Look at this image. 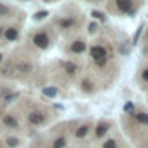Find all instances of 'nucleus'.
<instances>
[{
  "label": "nucleus",
  "mask_w": 148,
  "mask_h": 148,
  "mask_svg": "<svg viewBox=\"0 0 148 148\" xmlns=\"http://www.w3.org/2000/svg\"><path fill=\"white\" fill-rule=\"evenodd\" d=\"M49 37H47V33H44V32H38V33H35L33 35V44L37 45V47H40V49H47L49 47Z\"/></svg>",
  "instance_id": "1"
},
{
  "label": "nucleus",
  "mask_w": 148,
  "mask_h": 148,
  "mask_svg": "<svg viewBox=\"0 0 148 148\" xmlns=\"http://www.w3.org/2000/svg\"><path fill=\"white\" fill-rule=\"evenodd\" d=\"M106 56H108V52H106V49H105L103 45H92V47H91V58H92L94 61L103 59V58H106Z\"/></svg>",
  "instance_id": "2"
},
{
  "label": "nucleus",
  "mask_w": 148,
  "mask_h": 148,
  "mask_svg": "<svg viewBox=\"0 0 148 148\" xmlns=\"http://www.w3.org/2000/svg\"><path fill=\"white\" fill-rule=\"evenodd\" d=\"M28 122H30L32 125H42V124L45 122V115H44L42 112H32L30 117H28Z\"/></svg>",
  "instance_id": "3"
},
{
  "label": "nucleus",
  "mask_w": 148,
  "mask_h": 148,
  "mask_svg": "<svg viewBox=\"0 0 148 148\" xmlns=\"http://www.w3.org/2000/svg\"><path fill=\"white\" fill-rule=\"evenodd\" d=\"M117 7H119V11H122V12H125V14H129V16L134 14V11H132V2H131V0H119V2H117Z\"/></svg>",
  "instance_id": "4"
},
{
  "label": "nucleus",
  "mask_w": 148,
  "mask_h": 148,
  "mask_svg": "<svg viewBox=\"0 0 148 148\" xmlns=\"http://www.w3.org/2000/svg\"><path fill=\"white\" fill-rule=\"evenodd\" d=\"M4 37H5L9 42H14V40L18 38V28H16V26H9V28H5V30H4Z\"/></svg>",
  "instance_id": "5"
},
{
  "label": "nucleus",
  "mask_w": 148,
  "mask_h": 148,
  "mask_svg": "<svg viewBox=\"0 0 148 148\" xmlns=\"http://www.w3.org/2000/svg\"><path fill=\"white\" fill-rule=\"evenodd\" d=\"M4 125H7V127H11V129H18V127H19V122H18L12 115H5V117H4Z\"/></svg>",
  "instance_id": "6"
},
{
  "label": "nucleus",
  "mask_w": 148,
  "mask_h": 148,
  "mask_svg": "<svg viewBox=\"0 0 148 148\" xmlns=\"http://www.w3.org/2000/svg\"><path fill=\"white\" fill-rule=\"evenodd\" d=\"M86 51V42L84 40H75V42H73L71 44V52H84Z\"/></svg>",
  "instance_id": "7"
},
{
  "label": "nucleus",
  "mask_w": 148,
  "mask_h": 148,
  "mask_svg": "<svg viewBox=\"0 0 148 148\" xmlns=\"http://www.w3.org/2000/svg\"><path fill=\"white\" fill-rule=\"evenodd\" d=\"M108 129H110V125H108L106 122H101V124L98 125V129H96V138H103V136L108 132Z\"/></svg>",
  "instance_id": "8"
},
{
  "label": "nucleus",
  "mask_w": 148,
  "mask_h": 148,
  "mask_svg": "<svg viewBox=\"0 0 148 148\" xmlns=\"http://www.w3.org/2000/svg\"><path fill=\"white\" fill-rule=\"evenodd\" d=\"M89 132V124H84V125H80L79 129H77V132H75V136L79 138V139H82V138H86V134Z\"/></svg>",
  "instance_id": "9"
},
{
  "label": "nucleus",
  "mask_w": 148,
  "mask_h": 148,
  "mask_svg": "<svg viewBox=\"0 0 148 148\" xmlns=\"http://www.w3.org/2000/svg\"><path fill=\"white\" fill-rule=\"evenodd\" d=\"M75 19H73V18H66V19H61L59 21V26L61 28H71V26H75Z\"/></svg>",
  "instance_id": "10"
},
{
  "label": "nucleus",
  "mask_w": 148,
  "mask_h": 148,
  "mask_svg": "<svg viewBox=\"0 0 148 148\" xmlns=\"http://www.w3.org/2000/svg\"><path fill=\"white\" fill-rule=\"evenodd\" d=\"M80 87H82L84 92H92V82H91V80H84V82L80 84Z\"/></svg>",
  "instance_id": "11"
},
{
  "label": "nucleus",
  "mask_w": 148,
  "mask_h": 148,
  "mask_svg": "<svg viewBox=\"0 0 148 148\" xmlns=\"http://www.w3.org/2000/svg\"><path fill=\"white\" fill-rule=\"evenodd\" d=\"M64 70H66L68 75H73V73L77 71V66L73 64V63H64Z\"/></svg>",
  "instance_id": "12"
},
{
  "label": "nucleus",
  "mask_w": 148,
  "mask_h": 148,
  "mask_svg": "<svg viewBox=\"0 0 148 148\" xmlns=\"http://www.w3.org/2000/svg\"><path fill=\"white\" fill-rule=\"evenodd\" d=\"M66 146V138H58L52 145V148H64Z\"/></svg>",
  "instance_id": "13"
},
{
  "label": "nucleus",
  "mask_w": 148,
  "mask_h": 148,
  "mask_svg": "<svg viewBox=\"0 0 148 148\" xmlns=\"http://www.w3.org/2000/svg\"><path fill=\"white\" fill-rule=\"evenodd\" d=\"M136 120L148 125V113H136Z\"/></svg>",
  "instance_id": "14"
},
{
  "label": "nucleus",
  "mask_w": 148,
  "mask_h": 148,
  "mask_svg": "<svg viewBox=\"0 0 148 148\" xmlns=\"http://www.w3.org/2000/svg\"><path fill=\"white\" fill-rule=\"evenodd\" d=\"M44 94H45V96H51V98H54V96L58 94V91H56L54 87H44Z\"/></svg>",
  "instance_id": "15"
},
{
  "label": "nucleus",
  "mask_w": 148,
  "mask_h": 148,
  "mask_svg": "<svg viewBox=\"0 0 148 148\" xmlns=\"http://www.w3.org/2000/svg\"><path fill=\"white\" fill-rule=\"evenodd\" d=\"M103 148H117V141L115 139H106L103 143Z\"/></svg>",
  "instance_id": "16"
},
{
  "label": "nucleus",
  "mask_w": 148,
  "mask_h": 148,
  "mask_svg": "<svg viewBox=\"0 0 148 148\" xmlns=\"http://www.w3.org/2000/svg\"><path fill=\"white\" fill-rule=\"evenodd\" d=\"M18 70H19V71H25V73H28V71H30V70H32V66H30V64H28V63H25V64H23V63H21V64H19V66H18Z\"/></svg>",
  "instance_id": "17"
},
{
  "label": "nucleus",
  "mask_w": 148,
  "mask_h": 148,
  "mask_svg": "<svg viewBox=\"0 0 148 148\" xmlns=\"http://www.w3.org/2000/svg\"><path fill=\"white\" fill-rule=\"evenodd\" d=\"M9 7H5V5H2V4H0V16H9Z\"/></svg>",
  "instance_id": "18"
},
{
  "label": "nucleus",
  "mask_w": 148,
  "mask_h": 148,
  "mask_svg": "<svg viewBox=\"0 0 148 148\" xmlns=\"http://www.w3.org/2000/svg\"><path fill=\"white\" fill-rule=\"evenodd\" d=\"M45 16H47V11H40V12H37L33 18H35V21H37V19H44Z\"/></svg>",
  "instance_id": "19"
},
{
  "label": "nucleus",
  "mask_w": 148,
  "mask_h": 148,
  "mask_svg": "<svg viewBox=\"0 0 148 148\" xmlns=\"http://www.w3.org/2000/svg\"><path fill=\"white\" fill-rule=\"evenodd\" d=\"M7 145L9 146H18V139L16 138H7Z\"/></svg>",
  "instance_id": "20"
},
{
  "label": "nucleus",
  "mask_w": 148,
  "mask_h": 148,
  "mask_svg": "<svg viewBox=\"0 0 148 148\" xmlns=\"http://www.w3.org/2000/svg\"><path fill=\"white\" fill-rule=\"evenodd\" d=\"M92 16H94V18H98V19H101V21L105 19V16H103V12H99V11H92Z\"/></svg>",
  "instance_id": "21"
},
{
  "label": "nucleus",
  "mask_w": 148,
  "mask_h": 148,
  "mask_svg": "<svg viewBox=\"0 0 148 148\" xmlns=\"http://www.w3.org/2000/svg\"><path fill=\"white\" fill-rule=\"evenodd\" d=\"M98 32V25L96 23H91L89 25V33H96Z\"/></svg>",
  "instance_id": "22"
},
{
  "label": "nucleus",
  "mask_w": 148,
  "mask_h": 148,
  "mask_svg": "<svg viewBox=\"0 0 148 148\" xmlns=\"http://www.w3.org/2000/svg\"><path fill=\"white\" fill-rule=\"evenodd\" d=\"M143 28H145V26H143V25H141V26H139V28H138V32H136V35H134V44H136V42H138V38H139V35H141V32H143Z\"/></svg>",
  "instance_id": "23"
},
{
  "label": "nucleus",
  "mask_w": 148,
  "mask_h": 148,
  "mask_svg": "<svg viewBox=\"0 0 148 148\" xmlns=\"http://www.w3.org/2000/svg\"><path fill=\"white\" fill-rule=\"evenodd\" d=\"M141 79H143L145 82H148V68H145V70H143V73H141Z\"/></svg>",
  "instance_id": "24"
},
{
  "label": "nucleus",
  "mask_w": 148,
  "mask_h": 148,
  "mask_svg": "<svg viewBox=\"0 0 148 148\" xmlns=\"http://www.w3.org/2000/svg\"><path fill=\"white\" fill-rule=\"evenodd\" d=\"M96 64H98V66H105V64H106V58H103V59H98V61H96Z\"/></svg>",
  "instance_id": "25"
},
{
  "label": "nucleus",
  "mask_w": 148,
  "mask_h": 148,
  "mask_svg": "<svg viewBox=\"0 0 148 148\" xmlns=\"http://www.w3.org/2000/svg\"><path fill=\"white\" fill-rule=\"evenodd\" d=\"M131 110H134V105L132 103H127L125 105V112H131Z\"/></svg>",
  "instance_id": "26"
},
{
  "label": "nucleus",
  "mask_w": 148,
  "mask_h": 148,
  "mask_svg": "<svg viewBox=\"0 0 148 148\" xmlns=\"http://www.w3.org/2000/svg\"><path fill=\"white\" fill-rule=\"evenodd\" d=\"M2 33H4V28H2V26H0V35H2Z\"/></svg>",
  "instance_id": "27"
},
{
  "label": "nucleus",
  "mask_w": 148,
  "mask_h": 148,
  "mask_svg": "<svg viewBox=\"0 0 148 148\" xmlns=\"http://www.w3.org/2000/svg\"><path fill=\"white\" fill-rule=\"evenodd\" d=\"M0 61H2V54H0Z\"/></svg>",
  "instance_id": "28"
}]
</instances>
